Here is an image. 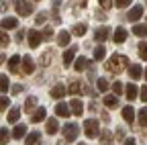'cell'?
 I'll use <instances>...</instances> for the list:
<instances>
[{"instance_id": "5bb4252c", "label": "cell", "mask_w": 147, "mask_h": 145, "mask_svg": "<svg viewBox=\"0 0 147 145\" xmlns=\"http://www.w3.org/2000/svg\"><path fill=\"white\" fill-rule=\"evenodd\" d=\"M129 76H131L133 80L141 78V76H143V67H141L139 63H135V65H129Z\"/></svg>"}, {"instance_id": "7c38bea8", "label": "cell", "mask_w": 147, "mask_h": 145, "mask_svg": "<svg viewBox=\"0 0 147 145\" xmlns=\"http://www.w3.org/2000/svg\"><path fill=\"white\" fill-rule=\"evenodd\" d=\"M21 61H23V57H21V55H12V57L8 59V71L16 74V71H18V65H21Z\"/></svg>"}, {"instance_id": "836d02e7", "label": "cell", "mask_w": 147, "mask_h": 145, "mask_svg": "<svg viewBox=\"0 0 147 145\" xmlns=\"http://www.w3.org/2000/svg\"><path fill=\"white\" fill-rule=\"evenodd\" d=\"M139 57L147 61V43H145V41H141V43H139Z\"/></svg>"}, {"instance_id": "f907efd6", "label": "cell", "mask_w": 147, "mask_h": 145, "mask_svg": "<svg viewBox=\"0 0 147 145\" xmlns=\"http://www.w3.org/2000/svg\"><path fill=\"white\" fill-rule=\"evenodd\" d=\"M23 37H25V31H18L16 33V41H23Z\"/></svg>"}, {"instance_id": "83f0119b", "label": "cell", "mask_w": 147, "mask_h": 145, "mask_svg": "<svg viewBox=\"0 0 147 145\" xmlns=\"http://www.w3.org/2000/svg\"><path fill=\"white\" fill-rule=\"evenodd\" d=\"M133 33L137 35V37H147V27L145 25H135L133 27Z\"/></svg>"}, {"instance_id": "7dc6e473", "label": "cell", "mask_w": 147, "mask_h": 145, "mask_svg": "<svg viewBox=\"0 0 147 145\" xmlns=\"http://www.w3.org/2000/svg\"><path fill=\"white\" fill-rule=\"evenodd\" d=\"M113 4H115V2H108V0H102V2H100V6H102V8H110Z\"/></svg>"}, {"instance_id": "4dcf8cb0", "label": "cell", "mask_w": 147, "mask_h": 145, "mask_svg": "<svg viewBox=\"0 0 147 145\" xmlns=\"http://www.w3.org/2000/svg\"><path fill=\"white\" fill-rule=\"evenodd\" d=\"M12 133H8V129H0V145H6Z\"/></svg>"}, {"instance_id": "4fadbf2b", "label": "cell", "mask_w": 147, "mask_h": 145, "mask_svg": "<svg viewBox=\"0 0 147 145\" xmlns=\"http://www.w3.org/2000/svg\"><path fill=\"white\" fill-rule=\"evenodd\" d=\"M102 102H104L106 108H117V106H119V98H117L115 94H106Z\"/></svg>"}, {"instance_id": "db71d44e", "label": "cell", "mask_w": 147, "mask_h": 145, "mask_svg": "<svg viewBox=\"0 0 147 145\" xmlns=\"http://www.w3.org/2000/svg\"><path fill=\"white\" fill-rule=\"evenodd\" d=\"M80 145H86V143H80Z\"/></svg>"}, {"instance_id": "bcb514c9", "label": "cell", "mask_w": 147, "mask_h": 145, "mask_svg": "<svg viewBox=\"0 0 147 145\" xmlns=\"http://www.w3.org/2000/svg\"><path fill=\"white\" fill-rule=\"evenodd\" d=\"M141 100H143V102H147V86H143V88H141Z\"/></svg>"}, {"instance_id": "8fae6325", "label": "cell", "mask_w": 147, "mask_h": 145, "mask_svg": "<svg viewBox=\"0 0 147 145\" xmlns=\"http://www.w3.org/2000/svg\"><path fill=\"white\" fill-rule=\"evenodd\" d=\"M0 27H2V31L4 29H16L18 27V21L14 19V16H4V19L0 21Z\"/></svg>"}, {"instance_id": "484cf974", "label": "cell", "mask_w": 147, "mask_h": 145, "mask_svg": "<svg viewBox=\"0 0 147 145\" xmlns=\"http://www.w3.org/2000/svg\"><path fill=\"white\" fill-rule=\"evenodd\" d=\"M8 88H10L8 76L6 74H0V92H8Z\"/></svg>"}, {"instance_id": "681fc988", "label": "cell", "mask_w": 147, "mask_h": 145, "mask_svg": "<svg viewBox=\"0 0 147 145\" xmlns=\"http://www.w3.org/2000/svg\"><path fill=\"white\" fill-rule=\"evenodd\" d=\"M125 145H137V143H135L133 137H127V139H125Z\"/></svg>"}, {"instance_id": "9a60e30c", "label": "cell", "mask_w": 147, "mask_h": 145, "mask_svg": "<svg viewBox=\"0 0 147 145\" xmlns=\"http://www.w3.org/2000/svg\"><path fill=\"white\" fill-rule=\"evenodd\" d=\"M55 115H59V117H69V106L65 102H57V106H55Z\"/></svg>"}, {"instance_id": "d6a6232c", "label": "cell", "mask_w": 147, "mask_h": 145, "mask_svg": "<svg viewBox=\"0 0 147 145\" xmlns=\"http://www.w3.org/2000/svg\"><path fill=\"white\" fill-rule=\"evenodd\" d=\"M100 141H102V145H110L113 143V135L108 131H104V133H100Z\"/></svg>"}, {"instance_id": "b9f144b4", "label": "cell", "mask_w": 147, "mask_h": 145, "mask_svg": "<svg viewBox=\"0 0 147 145\" xmlns=\"http://www.w3.org/2000/svg\"><path fill=\"white\" fill-rule=\"evenodd\" d=\"M6 108H8V98L0 96V111H6Z\"/></svg>"}, {"instance_id": "8992f818", "label": "cell", "mask_w": 147, "mask_h": 145, "mask_svg": "<svg viewBox=\"0 0 147 145\" xmlns=\"http://www.w3.org/2000/svg\"><path fill=\"white\" fill-rule=\"evenodd\" d=\"M27 35H29V45H31L33 49H35V47H39V43H41V39H43V37H41V33H39V31H35V29H31Z\"/></svg>"}, {"instance_id": "816d5d0a", "label": "cell", "mask_w": 147, "mask_h": 145, "mask_svg": "<svg viewBox=\"0 0 147 145\" xmlns=\"http://www.w3.org/2000/svg\"><path fill=\"white\" fill-rule=\"evenodd\" d=\"M4 63V55H2V53H0V65H2Z\"/></svg>"}, {"instance_id": "7a4b0ae2", "label": "cell", "mask_w": 147, "mask_h": 145, "mask_svg": "<svg viewBox=\"0 0 147 145\" xmlns=\"http://www.w3.org/2000/svg\"><path fill=\"white\" fill-rule=\"evenodd\" d=\"M84 131H86V137H88V139L98 137V135H100L98 121H96V119H86V121H84Z\"/></svg>"}, {"instance_id": "d4e9b609", "label": "cell", "mask_w": 147, "mask_h": 145, "mask_svg": "<svg viewBox=\"0 0 147 145\" xmlns=\"http://www.w3.org/2000/svg\"><path fill=\"white\" fill-rule=\"evenodd\" d=\"M57 45H61V47L69 45V33H67V31H61V33L57 35Z\"/></svg>"}, {"instance_id": "f1b7e54d", "label": "cell", "mask_w": 147, "mask_h": 145, "mask_svg": "<svg viewBox=\"0 0 147 145\" xmlns=\"http://www.w3.org/2000/svg\"><path fill=\"white\" fill-rule=\"evenodd\" d=\"M35 104H37V98H35V96H29V98L25 100V113H31L33 108H35Z\"/></svg>"}, {"instance_id": "60d3db41", "label": "cell", "mask_w": 147, "mask_h": 145, "mask_svg": "<svg viewBox=\"0 0 147 145\" xmlns=\"http://www.w3.org/2000/svg\"><path fill=\"white\" fill-rule=\"evenodd\" d=\"M51 53H53V51H45V53H43V59H41L43 65H47V63L51 61Z\"/></svg>"}, {"instance_id": "ba28073f", "label": "cell", "mask_w": 147, "mask_h": 145, "mask_svg": "<svg viewBox=\"0 0 147 145\" xmlns=\"http://www.w3.org/2000/svg\"><path fill=\"white\" fill-rule=\"evenodd\" d=\"M123 119H125L127 125H133L135 123V108L133 106H125L123 108Z\"/></svg>"}, {"instance_id": "7bdbcfd3", "label": "cell", "mask_w": 147, "mask_h": 145, "mask_svg": "<svg viewBox=\"0 0 147 145\" xmlns=\"http://www.w3.org/2000/svg\"><path fill=\"white\" fill-rule=\"evenodd\" d=\"M129 4H131V0H117L115 2V6H119V8H127Z\"/></svg>"}, {"instance_id": "d6986e66", "label": "cell", "mask_w": 147, "mask_h": 145, "mask_svg": "<svg viewBox=\"0 0 147 145\" xmlns=\"http://www.w3.org/2000/svg\"><path fill=\"white\" fill-rule=\"evenodd\" d=\"M125 94H127L129 100H135L137 98V86L135 84H127L125 86Z\"/></svg>"}, {"instance_id": "e575fe53", "label": "cell", "mask_w": 147, "mask_h": 145, "mask_svg": "<svg viewBox=\"0 0 147 145\" xmlns=\"http://www.w3.org/2000/svg\"><path fill=\"white\" fill-rule=\"evenodd\" d=\"M139 125L147 127V108H141V111H139Z\"/></svg>"}, {"instance_id": "4316f807", "label": "cell", "mask_w": 147, "mask_h": 145, "mask_svg": "<svg viewBox=\"0 0 147 145\" xmlns=\"http://www.w3.org/2000/svg\"><path fill=\"white\" fill-rule=\"evenodd\" d=\"M18 117H21V108H10L8 111V123H16L18 121Z\"/></svg>"}, {"instance_id": "ac0fdd59", "label": "cell", "mask_w": 147, "mask_h": 145, "mask_svg": "<svg viewBox=\"0 0 147 145\" xmlns=\"http://www.w3.org/2000/svg\"><path fill=\"white\" fill-rule=\"evenodd\" d=\"M47 119V111H45V108L41 106V108H37V111H35V115H33V123H41V121H45Z\"/></svg>"}, {"instance_id": "3957f363", "label": "cell", "mask_w": 147, "mask_h": 145, "mask_svg": "<svg viewBox=\"0 0 147 145\" xmlns=\"http://www.w3.org/2000/svg\"><path fill=\"white\" fill-rule=\"evenodd\" d=\"M78 135H80V127H78L76 123H67V125L63 127V137H65V141H76Z\"/></svg>"}, {"instance_id": "c3c4849f", "label": "cell", "mask_w": 147, "mask_h": 145, "mask_svg": "<svg viewBox=\"0 0 147 145\" xmlns=\"http://www.w3.org/2000/svg\"><path fill=\"white\" fill-rule=\"evenodd\" d=\"M117 137H119L121 141H123V139H127V137H125V131H123V127H121V129L117 131Z\"/></svg>"}, {"instance_id": "ab89813d", "label": "cell", "mask_w": 147, "mask_h": 145, "mask_svg": "<svg viewBox=\"0 0 147 145\" xmlns=\"http://www.w3.org/2000/svg\"><path fill=\"white\" fill-rule=\"evenodd\" d=\"M53 37V31H51V27H45V31H43V39L45 41H49Z\"/></svg>"}, {"instance_id": "9c48e42d", "label": "cell", "mask_w": 147, "mask_h": 145, "mask_svg": "<svg viewBox=\"0 0 147 145\" xmlns=\"http://www.w3.org/2000/svg\"><path fill=\"white\" fill-rule=\"evenodd\" d=\"M110 37V29L108 27H98L96 31H94V39L96 41H106Z\"/></svg>"}, {"instance_id": "8d00e7d4", "label": "cell", "mask_w": 147, "mask_h": 145, "mask_svg": "<svg viewBox=\"0 0 147 145\" xmlns=\"http://www.w3.org/2000/svg\"><path fill=\"white\" fill-rule=\"evenodd\" d=\"M96 84H98L96 88L100 90V92H106V90H108V82H106L104 78H98V82H96Z\"/></svg>"}, {"instance_id": "f5cc1de1", "label": "cell", "mask_w": 147, "mask_h": 145, "mask_svg": "<svg viewBox=\"0 0 147 145\" xmlns=\"http://www.w3.org/2000/svg\"><path fill=\"white\" fill-rule=\"evenodd\" d=\"M143 69H145V71H143V78L147 80V67H143Z\"/></svg>"}, {"instance_id": "277c9868", "label": "cell", "mask_w": 147, "mask_h": 145, "mask_svg": "<svg viewBox=\"0 0 147 145\" xmlns=\"http://www.w3.org/2000/svg\"><path fill=\"white\" fill-rule=\"evenodd\" d=\"M14 8H16V12L21 14V16H29V14L33 12L35 4H33V2H16V4H14Z\"/></svg>"}, {"instance_id": "f546056e", "label": "cell", "mask_w": 147, "mask_h": 145, "mask_svg": "<svg viewBox=\"0 0 147 145\" xmlns=\"http://www.w3.org/2000/svg\"><path fill=\"white\" fill-rule=\"evenodd\" d=\"M86 65H88V59H86V57H78L76 63H74V69H76V71H82Z\"/></svg>"}, {"instance_id": "6da1fadb", "label": "cell", "mask_w": 147, "mask_h": 145, "mask_svg": "<svg viewBox=\"0 0 147 145\" xmlns=\"http://www.w3.org/2000/svg\"><path fill=\"white\" fill-rule=\"evenodd\" d=\"M129 65V59H127V55H113L108 59V63H106V67L110 69V71H115V74H119V71H123L125 67Z\"/></svg>"}, {"instance_id": "cb8c5ba5", "label": "cell", "mask_w": 147, "mask_h": 145, "mask_svg": "<svg viewBox=\"0 0 147 145\" xmlns=\"http://www.w3.org/2000/svg\"><path fill=\"white\" fill-rule=\"evenodd\" d=\"M113 39H115V43H123V41L127 39V31H125L123 27H119V29L115 31V37H113Z\"/></svg>"}, {"instance_id": "d590c367", "label": "cell", "mask_w": 147, "mask_h": 145, "mask_svg": "<svg viewBox=\"0 0 147 145\" xmlns=\"http://www.w3.org/2000/svg\"><path fill=\"white\" fill-rule=\"evenodd\" d=\"M84 33H86V25H84V23H80V25L74 27V35H76V37H82Z\"/></svg>"}, {"instance_id": "52a82bcc", "label": "cell", "mask_w": 147, "mask_h": 145, "mask_svg": "<svg viewBox=\"0 0 147 145\" xmlns=\"http://www.w3.org/2000/svg\"><path fill=\"white\" fill-rule=\"evenodd\" d=\"M69 113H74L76 117H80V115L84 113V104H82L80 98H74V100L69 102Z\"/></svg>"}, {"instance_id": "7402d4cb", "label": "cell", "mask_w": 147, "mask_h": 145, "mask_svg": "<svg viewBox=\"0 0 147 145\" xmlns=\"http://www.w3.org/2000/svg\"><path fill=\"white\" fill-rule=\"evenodd\" d=\"M25 135H27V127H25V125H16L14 131H12V137H14V139H23Z\"/></svg>"}, {"instance_id": "2e32d148", "label": "cell", "mask_w": 147, "mask_h": 145, "mask_svg": "<svg viewBox=\"0 0 147 145\" xmlns=\"http://www.w3.org/2000/svg\"><path fill=\"white\" fill-rule=\"evenodd\" d=\"M39 139H41V133L33 131V133H29V135L25 137V145H37V143H39Z\"/></svg>"}, {"instance_id": "ee69618b", "label": "cell", "mask_w": 147, "mask_h": 145, "mask_svg": "<svg viewBox=\"0 0 147 145\" xmlns=\"http://www.w3.org/2000/svg\"><path fill=\"white\" fill-rule=\"evenodd\" d=\"M45 21H47V14H45V12H41V14H37V21H35V23H37V25H43Z\"/></svg>"}, {"instance_id": "1f68e13d", "label": "cell", "mask_w": 147, "mask_h": 145, "mask_svg": "<svg viewBox=\"0 0 147 145\" xmlns=\"http://www.w3.org/2000/svg\"><path fill=\"white\" fill-rule=\"evenodd\" d=\"M104 57H106V49H104V47H96V49H94V59L100 61V59H104Z\"/></svg>"}, {"instance_id": "e0dca14e", "label": "cell", "mask_w": 147, "mask_h": 145, "mask_svg": "<svg viewBox=\"0 0 147 145\" xmlns=\"http://www.w3.org/2000/svg\"><path fill=\"white\" fill-rule=\"evenodd\" d=\"M76 51H78V47L74 45V47H69V49L63 53V63H65V65H69V63L74 61V55H76Z\"/></svg>"}, {"instance_id": "ffe728a7", "label": "cell", "mask_w": 147, "mask_h": 145, "mask_svg": "<svg viewBox=\"0 0 147 145\" xmlns=\"http://www.w3.org/2000/svg\"><path fill=\"white\" fill-rule=\"evenodd\" d=\"M63 94H65V86H63V84H57V86L51 88V96H53V98H61Z\"/></svg>"}, {"instance_id": "f6af8a7d", "label": "cell", "mask_w": 147, "mask_h": 145, "mask_svg": "<svg viewBox=\"0 0 147 145\" xmlns=\"http://www.w3.org/2000/svg\"><path fill=\"white\" fill-rule=\"evenodd\" d=\"M10 90H12V94H21V92H23V86H21V84H14Z\"/></svg>"}, {"instance_id": "44dd1931", "label": "cell", "mask_w": 147, "mask_h": 145, "mask_svg": "<svg viewBox=\"0 0 147 145\" xmlns=\"http://www.w3.org/2000/svg\"><path fill=\"white\" fill-rule=\"evenodd\" d=\"M57 119H47V127H45V129H47V133L49 135H55V133H57Z\"/></svg>"}, {"instance_id": "30bf717a", "label": "cell", "mask_w": 147, "mask_h": 145, "mask_svg": "<svg viewBox=\"0 0 147 145\" xmlns=\"http://www.w3.org/2000/svg\"><path fill=\"white\" fill-rule=\"evenodd\" d=\"M21 71H25V74H33V71H35V63H33V59L29 57V55H25L23 57V61H21Z\"/></svg>"}, {"instance_id": "5b68a950", "label": "cell", "mask_w": 147, "mask_h": 145, "mask_svg": "<svg viewBox=\"0 0 147 145\" xmlns=\"http://www.w3.org/2000/svg\"><path fill=\"white\" fill-rule=\"evenodd\" d=\"M143 16V6H133L131 10H129V14H127V21H131V23H137L139 19Z\"/></svg>"}, {"instance_id": "74e56055", "label": "cell", "mask_w": 147, "mask_h": 145, "mask_svg": "<svg viewBox=\"0 0 147 145\" xmlns=\"http://www.w3.org/2000/svg\"><path fill=\"white\" fill-rule=\"evenodd\" d=\"M123 88H125V84H123V82H115V84H113V90H115V96L123 94Z\"/></svg>"}, {"instance_id": "f35d334b", "label": "cell", "mask_w": 147, "mask_h": 145, "mask_svg": "<svg viewBox=\"0 0 147 145\" xmlns=\"http://www.w3.org/2000/svg\"><path fill=\"white\" fill-rule=\"evenodd\" d=\"M6 45H8V35L0 29V47H6Z\"/></svg>"}, {"instance_id": "603a6c76", "label": "cell", "mask_w": 147, "mask_h": 145, "mask_svg": "<svg viewBox=\"0 0 147 145\" xmlns=\"http://www.w3.org/2000/svg\"><path fill=\"white\" fill-rule=\"evenodd\" d=\"M69 92H71V94H82V92H86V88H84V84H82V82H71Z\"/></svg>"}]
</instances>
